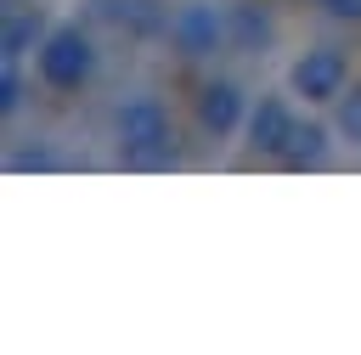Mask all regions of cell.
I'll return each mask as SVG.
<instances>
[{
  "label": "cell",
  "mask_w": 361,
  "mask_h": 355,
  "mask_svg": "<svg viewBox=\"0 0 361 355\" xmlns=\"http://www.w3.org/2000/svg\"><path fill=\"white\" fill-rule=\"evenodd\" d=\"M113 141H118V158H130V163H164L175 152L169 107L158 96H130L113 113Z\"/></svg>",
  "instance_id": "cell-1"
},
{
  "label": "cell",
  "mask_w": 361,
  "mask_h": 355,
  "mask_svg": "<svg viewBox=\"0 0 361 355\" xmlns=\"http://www.w3.org/2000/svg\"><path fill=\"white\" fill-rule=\"evenodd\" d=\"M34 73H39V85L56 90V96L85 90L90 73H96V45H90V34L73 28V23L51 28V34L39 39V51H34Z\"/></svg>",
  "instance_id": "cell-2"
},
{
  "label": "cell",
  "mask_w": 361,
  "mask_h": 355,
  "mask_svg": "<svg viewBox=\"0 0 361 355\" xmlns=\"http://www.w3.org/2000/svg\"><path fill=\"white\" fill-rule=\"evenodd\" d=\"M169 45H175L180 56H214L220 45H231V11H220L214 0L175 6V17H169Z\"/></svg>",
  "instance_id": "cell-3"
},
{
  "label": "cell",
  "mask_w": 361,
  "mask_h": 355,
  "mask_svg": "<svg viewBox=\"0 0 361 355\" xmlns=\"http://www.w3.org/2000/svg\"><path fill=\"white\" fill-rule=\"evenodd\" d=\"M344 85H350V56H344V51H333V45H316V51H305V56L288 68V90H293V96H305L310 107L338 101V96H344Z\"/></svg>",
  "instance_id": "cell-4"
},
{
  "label": "cell",
  "mask_w": 361,
  "mask_h": 355,
  "mask_svg": "<svg viewBox=\"0 0 361 355\" xmlns=\"http://www.w3.org/2000/svg\"><path fill=\"white\" fill-rule=\"evenodd\" d=\"M197 124H203L214 141L237 135V130L248 124V96H243L231 79H209V85L197 90Z\"/></svg>",
  "instance_id": "cell-5"
},
{
  "label": "cell",
  "mask_w": 361,
  "mask_h": 355,
  "mask_svg": "<svg viewBox=\"0 0 361 355\" xmlns=\"http://www.w3.org/2000/svg\"><path fill=\"white\" fill-rule=\"evenodd\" d=\"M293 130H299V113H293L288 96H259V101L248 107V141H254V152L282 158L288 141H293Z\"/></svg>",
  "instance_id": "cell-6"
},
{
  "label": "cell",
  "mask_w": 361,
  "mask_h": 355,
  "mask_svg": "<svg viewBox=\"0 0 361 355\" xmlns=\"http://www.w3.org/2000/svg\"><path fill=\"white\" fill-rule=\"evenodd\" d=\"M322 158H327V124H316V118H299V130H293V141H288L282 163H293V169H310V163H322Z\"/></svg>",
  "instance_id": "cell-7"
},
{
  "label": "cell",
  "mask_w": 361,
  "mask_h": 355,
  "mask_svg": "<svg viewBox=\"0 0 361 355\" xmlns=\"http://www.w3.org/2000/svg\"><path fill=\"white\" fill-rule=\"evenodd\" d=\"M265 39H271V17H265L259 6H248V0L231 6V45H237V51H259Z\"/></svg>",
  "instance_id": "cell-8"
},
{
  "label": "cell",
  "mask_w": 361,
  "mask_h": 355,
  "mask_svg": "<svg viewBox=\"0 0 361 355\" xmlns=\"http://www.w3.org/2000/svg\"><path fill=\"white\" fill-rule=\"evenodd\" d=\"M28 45L39 51V17H11L6 23V62H17Z\"/></svg>",
  "instance_id": "cell-9"
},
{
  "label": "cell",
  "mask_w": 361,
  "mask_h": 355,
  "mask_svg": "<svg viewBox=\"0 0 361 355\" xmlns=\"http://www.w3.org/2000/svg\"><path fill=\"white\" fill-rule=\"evenodd\" d=\"M338 135H344L350 147H361V85H355L350 96H338Z\"/></svg>",
  "instance_id": "cell-10"
},
{
  "label": "cell",
  "mask_w": 361,
  "mask_h": 355,
  "mask_svg": "<svg viewBox=\"0 0 361 355\" xmlns=\"http://www.w3.org/2000/svg\"><path fill=\"white\" fill-rule=\"evenodd\" d=\"M23 101V79H17V62H6V79H0V113H17Z\"/></svg>",
  "instance_id": "cell-11"
},
{
  "label": "cell",
  "mask_w": 361,
  "mask_h": 355,
  "mask_svg": "<svg viewBox=\"0 0 361 355\" xmlns=\"http://www.w3.org/2000/svg\"><path fill=\"white\" fill-rule=\"evenodd\" d=\"M322 11H333L344 23H361V0H322Z\"/></svg>",
  "instance_id": "cell-12"
}]
</instances>
